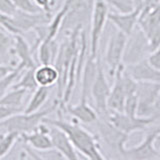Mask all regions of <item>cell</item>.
<instances>
[{
  "instance_id": "cell-1",
  "label": "cell",
  "mask_w": 160,
  "mask_h": 160,
  "mask_svg": "<svg viewBox=\"0 0 160 160\" xmlns=\"http://www.w3.org/2000/svg\"><path fill=\"white\" fill-rule=\"evenodd\" d=\"M57 119H50L45 117L43 122L60 128L67 134L73 147L85 158L90 160H105L106 156L102 153L100 138L82 127L78 122H68L61 118L58 113Z\"/></svg>"
},
{
  "instance_id": "cell-2",
  "label": "cell",
  "mask_w": 160,
  "mask_h": 160,
  "mask_svg": "<svg viewBox=\"0 0 160 160\" xmlns=\"http://www.w3.org/2000/svg\"><path fill=\"white\" fill-rule=\"evenodd\" d=\"M57 107L58 101L54 102V104L44 110H38L32 113H24L23 111L22 113L18 112L2 121L1 128L5 131L16 132L20 135L23 133H29L33 131L40 123H42L44 118L55 111Z\"/></svg>"
},
{
  "instance_id": "cell-3",
  "label": "cell",
  "mask_w": 160,
  "mask_h": 160,
  "mask_svg": "<svg viewBox=\"0 0 160 160\" xmlns=\"http://www.w3.org/2000/svg\"><path fill=\"white\" fill-rule=\"evenodd\" d=\"M94 1L95 0H70L60 32L68 34L75 28H84L91 18Z\"/></svg>"
},
{
  "instance_id": "cell-4",
  "label": "cell",
  "mask_w": 160,
  "mask_h": 160,
  "mask_svg": "<svg viewBox=\"0 0 160 160\" xmlns=\"http://www.w3.org/2000/svg\"><path fill=\"white\" fill-rule=\"evenodd\" d=\"M109 8L103 0H95L91 18H90V37H89V55L93 58L98 56V47L103 30L107 22Z\"/></svg>"
},
{
  "instance_id": "cell-5",
  "label": "cell",
  "mask_w": 160,
  "mask_h": 160,
  "mask_svg": "<svg viewBox=\"0 0 160 160\" xmlns=\"http://www.w3.org/2000/svg\"><path fill=\"white\" fill-rule=\"evenodd\" d=\"M107 116H98L97 120L95 121L97 124L99 138L103 140V142L111 151L118 153L121 156L123 150L126 147V143L129 140V134L124 133L117 127H115L109 121Z\"/></svg>"
},
{
  "instance_id": "cell-6",
  "label": "cell",
  "mask_w": 160,
  "mask_h": 160,
  "mask_svg": "<svg viewBox=\"0 0 160 160\" xmlns=\"http://www.w3.org/2000/svg\"><path fill=\"white\" fill-rule=\"evenodd\" d=\"M110 85L106 79L104 73L103 64L101 58L97 56V72L95 75V79L93 81L90 97L94 102V109L96 110L98 116H107L109 110L107 107V100L110 93Z\"/></svg>"
},
{
  "instance_id": "cell-7",
  "label": "cell",
  "mask_w": 160,
  "mask_h": 160,
  "mask_svg": "<svg viewBox=\"0 0 160 160\" xmlns=\"http://www.w3.org/2000/svg\"><path fill=\"white\" fill-rule=\"evenodd\" d=\"M128 36L123 32L115 29L111 32L107 42L106 50H105V63L108 67L110 76L116 72V70L121 66L123 63V57L125 48H126Z\"/></svg>"
},
{
  "instance_id": "cell-8",
  "label": "cell",
  "mask_w": 160,
  "mask_h": 160,
  "mask_svg": "<svg viewBox=\"0 0 160 160\" xmlns=\"http://www.w3.org/2000/svg\"><path fill=\"white\" fill-rule=\"evenodd\" d=\"M159 134V127L155 128L145 135L139 144L133 147H125L121 156L124 159L130 160H153L160 159V150L155 146Z\"/></svg>"
},
{
  "instance_id": "cell-9",
  "label": "cell",
  "mask_w": 160,
  "mask_h": 160,
  "mask_svg": "<svg viewBox=\"0 0 160 160\" xmlns=\"http://www.w3.org/2000/svg\"><path fill=\"white\" fill-rule=\"evenodd\" d=\"M108 119L115 127L126 134H131L135 131H142L149 128L157 118L155 116H140L129 115L124 112L109 111Z\"/></svg>"
},
{
  "instance_id": "cell-10",
  "label": "cell",
  "mask_w": 160,
  "mask_h": 160,
  "mask_svg": "<svg viewBox=\"0 0 160 160\" xmlns=\"http://www.w3.org/2000/svg\"><path fill=\"white\" fill-rule=\"evenodd\" d=\"M52 14L46 12H26L18 10L12 15L14 27L16 29L17 35H23L26 32L34 30L37 26L47 24L51 20Z\"/></svg>"
},
{
  "instance_id": "cell-11",
  "label": "cell",
  "mask_w": 160,
  "mask_h": 160,
  "mask_svg": "<svg viewBox=\"0 0 160 160\" xmlns=\"http://www.w3.org/2000/svg\"><path fill=\"white\" fill-rule=\"evenodd\" d=\"M125 70L136 82L160 83V71L153 68L146 58L125 65Z\"/></svg>"
},
{
  "instance_id": "cell-12",
  "label": "cell",
  "mask_w": 160,
  "mask_h": 160,
  "mask_svg": "<svg viewBox=\"0 0 160 160\" xmlns=\"http://www.w3.org/2000/svg\"><path fill=\"white\" fill-rule=\"evenodd\" d=\"M125 64H122L113 75L114 82L107 100V107L109 111L114 112H123L124 111V103L126 98L124 83H123V70Z\"/></svg>"
},
{
  "instance_id": "cell-13",
  "label": "cell",
  "mask_w": 160,
  "mask_h": 160,
  "mask_svg": "<svg viewBox=\"0 0 160 160\" xmlns=\"http://www.w3.org/2000/svg\"><path fill=\"white\" fill-rule=\"evenodd\" d=\"M20 140L35 150L45 151L52 149V143L49 135V125L45 122L40 123L33 131L20 135Z\"/></svg>"
},
{
  "instance_id": "cell-14",
  "label": "cell",
  "mask_w": 160,
  "mask_h": 160,
  "mask_svg": "<svg viewBox=\"0 0 160 160\" xmlns=\"http://www.w3.org/2000/svg\"><path fill=\"white\" fill-rule=\"evenodd\" d=\"M49 135L50 139H51L52 147L57 150L64 159L76 160L79 158L77 151L73 147L67 134L63 130L56 126H53V125H49Z\"/></svg>"
},
{
  "instance_id": "cell-15",
  "label": "cell",
  "mask_w": 160,
  "mask_h": 160,
  "mask_svg": "<svg viewBox=\"0 0 160 160\" xmlns=\"http://www.w3.org/2000/svg\"><path fill=\"white\" fill-rule=\"evenodd\" d=\"M141 9L142 6H137L133 11L128 13L109 12L107 18L116 27V29L123 32L125 35H127L129 37L134 32L135 27L137 26Z\"/></svg>"
},
{
  "instance_id": "cell-16",
  "label": "cell",
  "mask_w": 160,
  "mask_h": 160,
  "mask_svg": "<svg viewBox=\"0 0 160 160\" xmlns=\"http://www.w3.org/2000/svg\"><path fill=\"white\" fill-rule=\"evenodd\" d=\"M58 107L60 110H64L69 115H71L74 120H78L79 122L84 124H91L95 123L98 118V114L96 110L92 108L88 104V101L80 100L79 103L72 105L69 102L63 105H59Z\"/></svg>"
},
{
  "instance_id": "cell-17",
  "label": "cell",
  "mask_w": 160,
  "mask_h": 160,
  "mask_svg": "<svg viewBox=\"0 0 160 160\" xmlns=\"http://www.w3.org/2000/svg\"><path fill=\"white\" fill-rule=\"evenodd\" d=\"M11 52L19 60L18 63L22 66L27 68H35L37 66L36 62L33 58V52L31 47L23 37V35H14L13 36V45Z\"/></svg>"
},
{
  "instance_id": "cell-18",
  "label": "cell",
  "mask_w": 160,
  "mask_h": 160,
  "mask_svg": "<svg viewBox=\"0 0 160 160\" xmlns=\"http://www.w3.org/2000/svg\"><path fill=\"white\" fill-rule=\"evenodd\" d=\"M97 72V57L93 58L88 54L86 61L81 73V88H80V100L88 101L90 98V92L93 81L95 79V75Z\"/></svg>"
},
{
  "instance_id": "cell-19",
  "label": "cell",
  "mask_w": 160,
  "mask_h": 160,
  "mask_svg": "<svg viewBox=\"0 0 160 160\" xmlns=\"http://www.w3.org/2000/svg\"><path fill=\"white\" fill-rule=\"evenodd\" d=\"M160 24V2L150 9L146 13L139 15L137 26L141 30L145 37H148L152 34L156 27Z\"/></svg>"
},
{
  "instance_id": "cell-20",
  "label": "cell",
  "mask_w": 160,
  "mask_h": 160,
  "mask_svg": "<svg viewBox=\"0 0 160 160\" xmlns=\"http://www.w3.org/2000/svg\"><path fill=\"white\" fill-rule=\"evenodd\" d=\"M34 75L38 86L50 88L54 84H57L59 80L58 71L53 64H40V66L35 68Z\"/></svg>"
},
{
  "instance_id": "cell-21",
  "label": "cell",
  "mask_w": 160,
  "mask_h": 160,
  "mask_svg": "<svg viewBox=\"0 0 160 160\" xmlns=\"http://www.w3.org/2000/svg\"><path fill=\"white\" fill-rule=\"evenodd\" d=\"M59 43L56 38L52 40H43L36 48L40 64H53L59 50Z\"/></svg>"
},
{
  "instance_id": "cell-22",
  "label": "cell",
  "mask_w": 160,
  "mask_h": 160,
  "mask_svg": "<svg viewBox=\"0 0 160 160\" xmlns=\"http://www.w3.org/2000/svg\"><path fill=\"white\" fill-rule=\"evenodd\" d=\"M27 93L28 92L23 88H12V90L0 97V105L21 111L23 100Z\"/></svg>"
},
{
  "instance_id": "cell-23",
  "label": "cell",
  "mask_w": 160,
  "mask_h": 160,
  "mask_svg": "<svg viewBox=\"0 0 160 160\" xmlns=\"http://www.w3.org/2000/svg\"><path fill=\"white\" fill-rule=\"evenodd\" d=\"M49 87L38 86L33 91V94L30 100L28 101L26 107L24 108V113H32L40 110L44 103L47 101L49 97Z\"/></svg>"
},
{
  "instance_id": "cell-24",
  "label": "cell",
  "mask_w": 160,
  "mask_h": 160,
  "mask_svg": "<svg viewBox=\"0 0 160 160\" xmlns=\"http://www.w3.org/2000/svg\"><path fill=\"white\" fill-rule=\"evenodd\" d=\"M35 68L25 69L19 76L18 81L16 83H14L12 88H23L27 92H33L38 87V84L36 82V80H35V75H34Z\"/></svg>"
},
{
  "instance_id": "cell-25",
  "label": "cell",
  "mask_w": 160,
  "mask_h": 160,
  "mask_svg": "<svg viewBox=\"0 0 160 160\" xmlns=\"http://www.w3.org/2000/svg\"><path fill=\"white\" fill-rule=\"evenodd\" d=\"M24 70L25 68L22 65L17 63L11 72H9L7 75H5L3 78L0 79V97L3 96V95L8 91V89L10 87L13 86L14 83L17 81L19 76L21 75V73Z\"/></svg>"
},
{
  "instance_id": "cell-26",
  "label": "cell",
  "mask_w": 160,
  "mask_h": 160,
  "mask_svg": "<svg viewBox=\"0 0 160 160\" xmlns=\"http://www.w3.org/2000/svg\"><path fill=\"white\" fill-rule=\"evenodd\" d=\"M20 139V134L16 132H9L0 135V159L5 157L11 151L14 145L18 142Z\"/></svg>"
},
{
  "instance_id": "cell-27",
  "label": "cell",
  "mask_w": 160,
  "mask_h": 160,
  "mask_svg": "<svg viewBox=\"0 0 160 160\" xmlns=\"http://www.w3.org/2000/svg\"><path fill=\"white\" fill-rule=\"evenodd\" d=\"M107 6L112 7L118 13H128L136 8L134 0H103Z\"/></svg>"
},
{
  "instance_id": "cell-28",
  "label": "cell",
  "mask_w": 160,
  "mask_h": 160,
  "mask_svg": "<svg viewBox=\"0 0 160 160\" xmlns=\"http://www.w3.org/2000/svg\"><path fill=\"white\" fill-rule=\"evenodd\" d=\"M10 35L7 31L5 32V30L0 29V57L1 58L8 57L12 50L13 37Z\"/></svg>"
},
{
  "instance_id": "cell-29",
  "label": "cell",
  "mask_w": 160,
  "mask_h": 160,
  "mask_svg": "<svg viewBox=\"0 0 160 160\" xmlns=\"http://www.w3.org/2000/svg\"><path fill=\"white\" fill-rule=\"evenodd\" d=\"M14 6L18 10L26 12H40L41 10L36 6V4L33 2V0H11Z\"/></svg>"
},
{
  "instance_id": "cell-30",
  "label": "cell",
  "mask_w": 160,
  "mask_h": 160,
  "mask_svg": "<svg viewBox=\"0 0 160 160\" xmlns=\"http://www.w3.org/2000/svg\"><path fill=\"white\" fill-rule=\"evenodd\" d=\"M148 63L151 65L153 68H155L158 71H160V45L155 48L152 51H150V54L146 57Z\"/></svg>"
},
{
  "instance_id": "cell-31",
  "label": "cell",
  "mask_w": 160,
  "mask_h": 160,
  "mask_svg": "<svg viewBox=\"0 0 160 160\" xmlns=\"http://www.w3.org/2000/svg\"><path fill=\"white\" fill-rule=\"evenodd\" d=\"M36 6L43 12L52 14V10L55 5V0H33Z\"/></svg>"
},
{
  "instance_id": "cell-32",
  "label": "cell",
  "mask_w": 160,
  "mask_h": 160,
  "mask_svg": "<svg viewBox=\"0 0 160 160\" xmlns=\"http://www.w3.org/2000/svg\"><path fill=\"white\" fill-rule=\"evenodd\" d=\"M16 11L17 8L14 6L11 0H0V12L1 13L12 16Z\"/></svg>"
},
{
  "instance_id": "cell-33",
  "label": "cell",
  "mask_w": 160,
  "mask_h": 160,
  "mask_svg": "<svg viewBox=\"0 0 160 160\" xmlns=\"http://www.w3.org/2000/svg\"><path fill=\"white\" fill-rule=\"evenodd\" d=\"M18 112H22V111H20V110H17V109L3 106V105H0V122L4 121L5 119H7L8 117L12 116L13 114H16Z\"/></svg>"
},
{
  "instance_id": "cell-34",
  "label": "cell",
  "mask_w": 160,
  "mask_h": 160,
  "mask_svg": "<svg viewBox=\"0 0 160 160\" xmlns=\"http://www.w3.org/2000/svg\"><path fill=\"white\" fill-rule=\"evenodd\" d=\"M15 66H12L10 64H0V79L3 78L5 75H7L9 72H11Z\"/></svg>"
},
{
  "instance_id": "cell-35",
  "label": "cell",
  "mask_w": 160,
  "mask_h": 160,
  "mask_svg": "<svg viewBox=\"0 0 160 160\" xmlns=\"http://www.w3.org/2000/svg\"><path fill=\"white\" fill-rule=\"evenodd\" d=\"M156 142H159L160 143V127H159V134H158V137L156 139Z\"/></svg>"
},
{
  "instance_id": "cell-36",
  "label": "cell",
  "mask_w": 160,
  "mask_h": 160,
  "mask_svg": "<svg viewBox=\"0 0 160 160\" xmlns=\"http://www.w3.org/2000/svg\"><path fill=\"white\" fill-rule=\"evenodd\" d=\"M0 129H1V122H0Z\"/></svg>"
}]
</instances>
